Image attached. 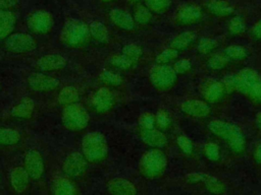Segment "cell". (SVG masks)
Segmentation results:
<instances>
[{
  "instance_id": "6da1fadb",
  "label": "cell",
  "mask_w": 261,
  "mask_h": 195,
  "mask_svg": "<svg viewBox=\"0 0 261 195\" xmlns=\"http://www.w3.org/2000/svg\"><path fill=\"white\" fill-rule=\"evenodd\" d=\"M226 92H240L255 105H261V75L252 68H244L222 80Z\"/></svg>"
},
{
  "instance_id": "4316f807",
  "label": "cell",
  "mask_w": 261,
  "mask_h": 195,
  "mask_svg": "<svg viewBox=\"0 0 261 195\" xmlns=\"http://www.w3.org/2000/svg\"><path fill=\"white\" fill-rule=\"evenodd\" d=\"M208 11L215 16H227L233 12L230 4L224 0H210L206 5Z\"/></svg>"
},
{
  "instance_id": "3957f363",
  "label": "cell",
  "mask_w": 261,
  "mask_h": 195,
  "mask_svg": "<svg viewBox=\"0 0 261 195\" xmlns=\"http://www.w3.org/2000/svg\"><path fill=\"white\" fill-rule=\"evenodd\" d=\"M167 168V157L159 148L147 150L141 157L139 170L141 175L148 179L154 180L161 177Z\"/></svg>"
},
{
  "instance_id": "1f68e13d",
  "label": "cell",
  "mask_w": 261,
  "mask_h": 195,
  "mask_svg": "<svg viewBox=\"0 0 261 195\" xmlns=\"http://www.w3.org/2000/svg\"><path fill=\"white\" fill-rule=\"evenodd\" d=\"M121 54L125 56L134 65L137 64V62L140 60V58L143 55V50L140 46L137 44H127L122 48Z\"/></svg>"
},
{
  "instance_id": "60d3db41",
  "label": "cell",
  "mask_w": 261,
  "mask_h": 195,
  "mask_svg": "<svg viewBox=\"0 0 261 195\" xmlns=\"http://www.w3.org/2000/svg\"><path fill=\"white\" fill-rule=\"evenodd\" d=\"M138 123L141 130L153 129L155 127V115L151 112H144L140 115Z\"/></svg>"
},
{
  "instance_id": "ac0fdd59",
  "label": "cell",
  "mask_w": 261,
  "mask_h": 195,
  "mask_svg": "<svg viewBox=\"0 0 261 195\" xmlns=\"http://www.w3.org/2000/svg\"><path fill=\"white\" fill-rule=\"evenodd\" d=\"M66 64L67 61L63 56L59 54H48L44 55L37 61L36 67L40 71L49 72L62 69L66 66Z\"/></svg>"
},
{
  "instance_id": "f546056e",
  "label": "cell",
  "mask_w": 261,
  "mask_h": 195,
  "mask_svg": "<svg viewBox=\"0 0 261 195\" xmlns=\"http://www.w3.org/2000/svg\"><path fill=\"white\" fill-rule=\"evenodd\" d=\"M223 54L230 61H243L248 57V51L245 47L240 45H230L226 47L223 51Z\"/></svg>"
},
{
  "instance_id": "c3c4849f",
  "label": "cell",
  "mask_w": 261,
  "mask_h": 195,
  "mask_svg": "<svg viewBox=\"0 0 261 195\" xmlns=\"http://www.w3.org/2000/svg\"><path fill=\"white\" fill-rule=\"evenodd\" d=\"M17 0H0V10H8L15 6Z\"/></svg>"
},
{
  "instance_id": "d590c367",
  "label": "cell",
  "mask_w": 261,
  "mask_h": 195,
  "mask_svg": "<svg viewBox=\"0 0 261 195\" xmlns=\"http://www.w3.org/2000/svg\"><path fill=\"white\" fill-rule=\"evenodd\" d=\"M171 124V119L165 110H159L155 114V127L161 131H165L169 128Z\"/></svg>"
},
{
  "instance_id": "2e32d148",
  "label": "cell",
  "mask_w": 261,
  "mask_h": 195,
  "mask_svg": "<svg viewBox=\"0 0 261 195\" xmlns=\"http://www.w3.org/2000/svg\"><path fill=\"white\" fill-rule=\"evenodd\" d=\"M29 86L35 91H51L59 86V80L55 77L36 73L28 78Z\"/></svg>"
},
{
  "instance_id": "7402d4cb",
  "label": "cell",
  "mask_w": 261,
  "mask_h": 195,
  "mask_svg": "<svg viewBox=\"0 0 261 195\" xmlns=\"http://www.w3.org/2000/svg\"><path fill=\"white\" fill-rule=\"evenodd\" d=\"M109 17L112 23L121 29L130 30L135 27L134 17L123 9H120V8L112 9L109 13Z\"/></svg>"
},
{
  "instance_id": "d6986e66",
  "label": "cell",
  "mask_w": 261,
  "mask_h": 195,
  "mask_svg": "<svg viewBox=\"0 0 261 195\" xmlns=\"http://www.w3.org/2000/svg\"><path fill=\"white\" fill-rule=\"evenodd\" d=\"M110 195H137V187L125 178H114L107 184Z\"/></svg>"
},
{
  "instance_id": "30bf717a",
  "label": "cell",
  "mask_w": 261,
  "mask_h": 195,
  "mask_svg": "<svg viewBox=\"0 0 261 195\" xmlns=\"http://www.w3.org/2000/svg\"><path fill=\"white\" fill-rule=\"evenodd\" d=\"M186 181L190 184L202 183L205 188L214 195H221L225 191V186L219 179L205 173H190L186 176Z\"/></svg>"
},
{
  "instance_id": "277c9868",
  "label": "cell",
  "mask_w": 261,
  "mask_h": 195,
  "mask_svg": "<svg viewBox=\"0 0 261 195\" xmlns=\"http://www.w3.org/2000/svg\"><path fill=\"white\" fill-rule=\"evenodd\" d=\"M83 155L88 162L98 164L108 155V144L105 136L100 132H89L82 140Z\"/></svg>"
},
{
  "instance_id": "8fae6325",
  "label": "cell",
  "mask_w": 261,
  "mask_h": 195,
  "mask_svg": "<svg viewBox=\"0 0 261 195\" xmlns=\"http://www.w3.org/2000/svg\"><path fill=\"white\" fill-rule=\"evenodd\" d=\"M23 168L31 179L40 180L45 172L44 158L41 152L37 149H30L24 156Z\"/></svg>"
},
{
  "instance_id": "ffe728a7",
  "label": "cell",
  "mask_w": 261,
  "mask_h": 195,
  "mask_svg": "<svg viewBox=\"0 0 261 195\" xmlns=\"http://www.w3.org/2000/svg\"><path fill=\"white\" fill-rule=\"evenodd\" d=\"M141 140L151 148H163L167 144V137L163 131L153 128L140 131Z\"/></svg>"
},
{
  "instance_id": "ee69618b",
  "label": "cell",
  "mask_w": 261,
  "mask_h": 195,
  "mask_svg": "<svg viewBox=\"0 0 261 195\" xmlns=\"http://www.w3.org/2000/svg\"><path fill=\"white\" fill-rule=\"evenodd\" d=\"M176 144H177L178 148L180 149V151L182 153H185L186 155H191L194 152V144H193L192 140L184 134L177 136Z\"/></svg>"
},
{
  "instance_id": "9a60e30c",
  "label": "cell",
  "mask_w": 261,
  "mask_h": 195,
  "mask_svg": "<svg viewBox=\"0 0 261 195\" xmlns=\"http://www.w3.org/2000/svg\"><path fill=\"white\" fill-rule=\"evenodd\" d=\"M179 108L184 114L193 118L207 117L211 111L207 102L197 99H189L184 101Z\"/></svg>"
},
{
  "instance_id": "cb8c5ba5",
  "label": "cell",
  "mask_w": 261,
  "mask_h": 195,
  "mask_svg": "<svg viewBox=\"0 0 261 195\" xmlns=\"http://www.w3.org/2000/svg\"><path fill=\"white\" fill-rule=\"evenodd\" d=\"M53 195H77V192L69 178L59 177L54 181Z\"/></svg>"
},
{
  "instance_id": "83f0119b",
  "label": "cell",
  "mask_w": 261,
  "mask_h": 195,
  "mask_svg": "<svg viewBox=\"0 0 261 195\" xmlns=\"http://www.w3.org/2000/svg\"><path fill=\"white\" fill-rule=\"evenodd\" d=\"M90 36L100 44H106L109 41V32L106 26L100 21H93L90 26Z\"/></svg>"
},
{
  "instance_id": "5bb4252c",
  "label": "cell",
  "mask_w": 261,
  "mask_h": 195,
  "mask_svg": "<svg viewBox=\"0 0 261 195\" xmlns=\"http://www.w3.org/2000/svg\"><path fill=\"white\" fill-rule=\"evenodd\" d=\"M92 107L97 113L103 114L109 112L114 104L115 98L108 87H100L92 96Z\"/></svg>"
},
{
  "instance_id": "ba28073f",
  "label": "cell",
  "mask_w": 261,
  "mask_h": 195,
  "mask_svg": "<svg viewBox=\"0 0 261 195\" xmlns=\"http://www.w3.org/2000/svg\"><path fill=\"white\" fill-rule=\"evenodd\" d=\"M88 167V161L83 153L74 151L70 152L62 162V171L69 179H77L82 177Z\"/></svg>"
},
{
  "instance_id": "e575fe53",
  "label": "cell",
  "mask_w": 261,
  "mask_h": 195,
  "mask_svg": "<svg viewBox=\"0 0 261 195\" xmlns=\"http://www.w3.org/2000/svg\"><path fill=\"white\" fill-rule=\"evenodd\" d=\"M99 79L103 83L110 86H119L123 81L122 77L119 74L109 70H103L99 75Z\"/></svg>"
},
{
  "instance_id": "f35d334b",
  "label": "cell",
  "mask_w": 261,
  "mask_h": 195,
  "mask_svg": "<svg viewBox=\"0 0 261 195\" xmlns=\"http://www.w3.org/2000/svg\"><path fill=\"white\" fill-rule=\"evenodd\" d=\"M178 55V52L172 48H166L161 51L155 58L156 64H168L172 60H174Z\"/></svg>"
},
{
  "instance_id": "7a4b0ae2",
  "label": "cell",
  "mask_w": 261,
  "mask_h": 195,
  "mask_svg": "<svg viewBox=\"0 0 261 195\" xmlns=\"http://www.w3.org/2000/svg\"><path fill=\"white\" fill-rule=\"evenodd\" d=\"M208 129L213 135L225 140L230 150L236 154H242L246 150V137L236 124L215 119L209 122Z\"/></svg>"
},
{
  "instance_id": "816d5d0a",
  "label": "cell",
  "mask_w": 261,
  "mask_h": 195,
  "mask_svg": "<svg viewBox=\"0 0 261 195\" xmlns=\"http://www.w3.org/2000/svg\"><path fill=\"white\" fill-rule=\"evenodd\" d=\"M102 2H109V1H111V0H101Z\"/></svg>"
},
{
  "instance_id": "ab89813d",
  "label": "cell",
  "mask_w": 261,
  "mask_h": 195,
  "mask_svg": "<svg viewBox=\"0 0 261 195\" xmlns=\"http://www.w3.org/2000/svg\"><path fill=\"white\" fill-rule=\"evenodd\" d=\"M203 153L205 157L211 161H217L220 158V148L214 142H208L204 145Z\"/></svg>"
},
{
  "instance_id": "4dcf8cb0",
  "label": "cell",
  "mask_w": 261,
  "mask_h": 195,
  "mask_svg": "<svg viewBox=\"0 0 261 195\" xmlns=\"http://www.w3.org/2000/svg\"><path fill=\"white\" fill-rule=\"evenodd\" d=\"M20 140V134L11 128L0 127V145H13Z\"/></svg>"
},
{
  "instance_id": "484cf974",
  "label": "cell",
  "mask_w": 261,
  "mask_h": 195,
  "mask_svg": "<svg viewBox=\"0 0 261 195\" xmlns=\"http://www.w3.org/2000/svg\"><path fill=\"white\" fill-rule=\"evenodd\" d=\"M196 39V34L191 30L182 31L170 41V48L178 51L186 50Z\"/></svg>"
},
{
  "instance_id": "bcb514c9",
  "label": "cell",
  "mask_w": 261,
  "mask_h": 195,
  "mask_svg": "<svg viewBox=\"0 0 261 195\" xmlns=\"http://www.w3.org/2000/svg\"><path fill=\"white\" fill-rule=\"evenodd\" d=\"M251 36L254 40H261V18H259L252 26Z\"/></svg>"
},
{
  "instance_id": "8992f818",
  "label": "cell",
  "mask_w": 261,
  "mask_h": 195,
  "mask_svg": "<svg viewBox=\"0 0 261 195\" xmlns=\"http://www.w3.org/2000/svg\"><path fill=\"white\" fill-rule=\"evenodd\" d=\"M89 121L90 116L88 111L79 103L66 106L62 111L63 126L70 131H81L85 129Z\"/></svg>"
},
{
  "instance_id": "f6af8a7d",
  "label": "cell",
  "mask_w": 261,
  "mask_h": 195,
  "mask_svg": "<svg viewBox=\"0 0 261 195\" xmlns=\"http://www.w3.org/2000/svg\"><path fill=\"white\" fill-rule=\"evenodd\" d=\"M192 67V62L189 59H180L177 60L173 65L172 68L174 70V72L177 75H181V74H186L188 71H190Z\"/></svg>"
},
{
  "instance_id": "7c38bea8",
  "label": "cell",
  "mask_w": 261,
  "mask_h": 195,
  "mask_svg": "<svg viewBox=\"0 0 261 195\" xmlns=\"http://www.w3.org/2000/svg\"><path fill=\"white\" fill-rule=\"evenodd\" d=\"M27 23L32 31L36 34H47L53 27V17L51 13L39 10L29 16Z\"/></svg>"
},
{
  "instance_id": "e0dca14e",
  "label": "cell",
  "mask_w": 261,
  "mask_h": 195,
  "mask_svg": "<svg viewBox=\"0 0 261 195\" xmlns=\"http://www.w3.org/2000/svg\"><path fill=\"white\" fill-rule=\"evenodd\" d=\"M202 17V11L195 4H185L178 7L175 13V19L182 25H189L198 22Z\"/></svg>"
},
{
  "instance_id": "d6a6232c",
  "label": "cell",
  "mask_w": 261,
  "mask_h": 195,
  "mask_svg": "<svg viewBox=\"0 0 261 195\" xmlns=\"http://www.w3.org/2000/svg\"><path fill=\"white\" fill-rule=\"evenodd\" d=\"M134 20L139 24H147L152 19V12L146 5H138L134 11Z\"/></svg>"
},
{
  "instance_id": "d4e9b609",
  "label": "cell",
  "mask_w": 261,
  "mask_h": 195,
  "mask_svg": "<svg viewBox=\"0 0 261 195\" xmlns=\"http://www.w3.org/2000/svg\"><path fill=\"white\" fill-rule=\"evenodd\" d=\"M34 109H35V104L33 100H31L30 98H24L16 106L12 108L11 115L16 118L27 119L32 116Z\"/></svg>"
},
{
  "instance_id": "603a6c76",
  "label": "cell",
  "mask_w": 261,
  "mask_h": 195,
  "mask_svg": "<svg viewBox=\"0 0 261 195\" xmlns=\"http://www.w3.org/2000/svg\"><path fill=\"white\" fill-rule=\"evenodd\" d=\"M15 16L9 10H0V40L6 39L14 28Z\"/></svg>"
},
{
  "instance_id": "7bdbcfd3",
  "label": "cell",
  "mask_w": 261,
  "mask_h": 195,
  "mask_svg": "<svg viewBox=\"0 0 261 195\" xmlns=\"http://www.w3.org/2000/svg\"><path fill=\"white\" fill-rule=\"evenodd\" d=\"M109 63L112 66H114L115 68H118V69H121V70H126V69H129L134 66V64L122 54L111 56L110 59H109Z\"/></svg>"
},
{
  "instance_id": "b9f144b4",
  "label": "cell",
  "mask_w": 261,
  "mask_h": 195,
  "mask_svg": "<svg viewBox=\"0 0 261 195\" xmlns=\"http://www.w3.org/2000/svg\"><path fill=\"white\" fill-rule=\"evenodd\" d=\"M217 47V42L211 38H202L197 46V50L200 54H209Z\"/></svg>"
},
{
  "instance_id": "4fadbf2b",
  "label": "cell",
  "mask_w": 261,
  "mask_h": 195,
  "mask_svg": "<svg viewBox=\"0 0 261 195\" xmlns=\"http://www.w3.org/2000/svg\"><path fill=\"white\" fill-rule=\"evenodd\" d=\"M226 90L221 80L208 78L201 87V93L205 102L215 104L220 102L225 94Z\"/></svg>"
},
{
  "instance_id": "f907efd6",
  "label": "cell",
  "mask_w": 261,
  "mask_h": 195,
  "mask_svg": "<svg viewBox=\"0 0 261 195\" xmlns=\"http://www.w3.org/2000/svg\"><path fill=\"white\" fill-rule=\"evenodd\" d=\"M130 3H138V2H140L141 0H128Z\"/></svg>"
},
{
  "instance_id": "8d00e7d4",
  "label": "cell",
  "mask_w": 261,
  "mask_h": 195,
  "mask_svg": "<svg viewBox=\"0 0 261 195\" xmlns=\"http://www.w3.org/2000/svg\"><path fill=\"white\" fill-rule=\"evenodd\" d=\"M227 28H228V31L230 35L239 36V35H242L243 32H245L246 23L241 16H234V17L230 18V20L228 21Z\"/></svg>"
},
{
  "instance_id": "681fc988",
  "label": "cell",
  "mask_w": 261,
  "mask_h": 195,
  "mask_svg": "<svg viewBox=\"0 0 261 195\" xmlns=\"http://www.w3.org/2000/svg\"><path fill=\"white\" fill-rule=\"evenodd\" d=\"M255 122H256L257 127H258V128L260 129V131H261V111L256 114V116H255Z\"/></svg>"
},
{
  "instance_id": "44dd1931",
  "label": "cell",
  "mask_w": 261,
  "mask_h": 195,
  "mask_svg": "<svg viewBox=\"0 0 261 195\" xmlns=\"http://www.w3.org/2000/svg\"><path fill=\"white\" fill-rule=\"evenodd\" d=\"M30 176L23 167H16L10 173V183L13 190L17 193H23L30 184Z\"/></svg>"
},
{
  "instance_id": "836d02e7",
  "label": "cell",
  "mask_w": 261,
  "mask_h": 195,
  "mask_svg": "<svg viewBox=\"0 0 261 195\" xmlns=\"http://www.w3.org/2000/svg\"><path fill=\"white\" fill-rule=\"evenodd\" d=\"M229 63V60L226 58V56L222 53H217L211 56L207 62V65L212 70H221L227 66Z\"/></svg>"
},
{
  "instance_id": "f1b7e54d",
  "label": "cell",
  "mask_w": 261,
  "mask_h": 195,
  "mask_svg": "<svg viewBox=\"0 0 261 195\" xmlns=\"http://www.w3.org/2000/svg\"><path fill=\"white\" fill-rule=\"evenodd\" d=\"M79 99V91L73 86H65L64 88H62L57 98L58 103L64 107L77 103Z\"/></svg>"
},
{
  "instance_id": "74e56055",
  "label": "cell",
  "mask_w": 261,
  "mask_h": 195,
  "mask_svg": "<svg viewBox=\"0 0 261 195\" xmlns=\"http://www.w3.org/2000/svg\"><path fill=\"white\" fill-rule=\"evenodd\" d=\"M145 3L151 12L162 13L170 7L171 0H145Z\"/></svg>"
},
{
  "instance_id": "52a82bcc",
  "label": "cell",
  "mask_w": 261,
  "mask_h": 195,
  "mask_svg": "<svg viewBox=\"0 0 261 195\" xmlns=\"http://www.w3.org/2000/svg\"><path fill=\"white\" fill-rule=\"evenodd\" d=\"M150 81L159 91L169 90L177 80V74L168 64H156L150 69Z\"/></svg>"
},
{
  "instance_id": "5b68a950",
  "label": "cell",
  "mask_w": 261,
  "mask_h": 195,
  "mask_svg": "<svg viewBox=\"0 0 261 195\" xmlns=\"http://www.w3.org/2000/svg\"><path fill=\"white\" fill-rule=\"evenodd\" d=\"M90 38L89 26L80 20L70 19L67 20L61 30L60 40L63 44L69 47H82Z\"/></svg>"
},
{
  "instance_id": "7dc6e473",
  "label": "cell",
  "mask_w": 261,
  "mask_h": 195,
  "mask_svg": "<svg viewBox=\"0 0 261 195\" xmlns=\"http://www.w3.org/2000/svg\"><path fill=\"white\" fill-rule=\"evenodd\" d=\"M253 157H254V160L257 165L261 166V142L256 144V146L254 147V150H253Z\"/></svg>"
},
{
  "instance_id": "9c48e42d",
  "label": "cell",
  "mask_w": 261,
  "mask_h": 195,
  "mask_svg": "<svg viewBox=\"0 0 261 195\" xmlns=\"http://www.w3.org/2000/svg\"><path fill=\"white\" fill-rule=\"evenodd\" d=\"M5 47L11 53L23 54L36 49V41L31 35L16 32L6 38Z\"/></svg>"
}]
</instances>
